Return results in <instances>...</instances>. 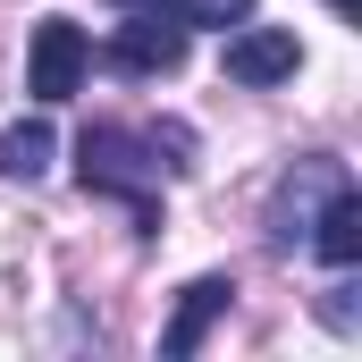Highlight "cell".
<instances>
[{"mask_svg":"<svg viewBox=\"0 0 362 362\" xmlns=\"http://www.w3.org/2000/svg\"><path fill=\"white\" fill-rule=\"evenodd\" d=\"M76 177H85V194L127 202V211H135V236H160V135L85 127V135H76Z\"/></svg>","mask_w":362,"mask_h":362,"instance_id":"obj_1","label":"cell"},{"mask_svg":"<svg viewBox=\"0 0 362 362\" xmlns=\"http://www.w3.org/2000/svg\"><path fill=\"white\" fill-rule=\"evenodd\" d=\"M85 59H93V42H85V25H68V17H42L34 25V59H25V93L51 110V101H68V93L85 85Z\"/></svg>","mask_w":362,"mask_h":362,"instance_id":"obj_2","label":"cell"},{"mask_svg":"<svg viewBox=\"0 0 362 362\" xmlns=\"http://www.w3.org/2000/svg\"><path fill=\"white\" fill-rule=\"evenodd\" d=\"M337 177H346V160H295V169H286V185L270 194V245L278 253H295V245L312 236V211L329 202Z\"/></svg>","mask_w":362,"mask_h":362,"instance_id":"obj_3","label":"cell"},{"mask_svg":"<svg viewBox=\"0 0 362 362\" xmlns=\"http://www.w3.org/2000/svg\"><path fill=\"white\" fill-rule=\"evenodd\" d=\"M177 59H185V25L160 17V0H152L135 25H118V42H110V68H118V76H169Z\"/></svg>","mask_w":362,"mask_h":362,"instance_id":"obj_4","label":"cell"},{"mask_svg":"<svg viewBox=\"0 0 362 362\" xmlns=\"http://www.w3.org/2000/svg\"><path fill=\"white\" fill-rule=\"evenodd\" d=\"M303 68V42L286 34V25H245V34H228V85H278V76H295Z\"/></svg>","mask_w":362,"mask_h":362,"instance_id":"obj_5","label":"cell"},{"mask_svg":"<svg viewBox=\"0 0 362 362\" xmlns=\"http://www.w3.org/2000/svg\"><path fill=\"white\" fill-rule=\"evenodd\" d=\"M329 270H354L362 262V194H354V177H337L329 185V202L312 211V236H303Z\"/></svg>","mask_w":362,"mask_h":362,"instance_id":"obj_6","label":"cell"},{"mask_svg":"<svg viewBox=\"0 0 362 362\" xmlns=\"http://www.w3.org/2000/svg\"><path fill=\"white\" fill-rule=\"evenodd\" d=\"M228 295H236V278H228V270L194 278V286H185V295H177V320L160 329V362H185V354H194V346L211 337V320L228 312Z\"/></svg>","mask_w":362,"mask_h":362,"instance_id":"obj_7","label":"cell"},{"mask_svg":"<svg viewBox=\"0 0 362 362\" xmlns=\"http://www.w3.org/2000/svg\"><path fill=\"white\" fill-rule=\"evenodd\" d=\"M51 152H59V135H51L42 118H17V127L0 135V177L8 185H42L51 177Z\"/></svg>","mask_w":362,"mask_h":362,"instance_id":"obj_8","label":"cell"},{"mask_svg":"<svg viewBox=\"0 0 362 362\" xmlns=\"http://www.w3.org/2000/svg\"><path fill=\"white\" fill-rule=\"evenodd\" d=\"M253 17V0H177V25L194 34V25H245Z\"/></svg>","mask_w":362,"mask_h":362,"instance_id":"obj_9","label":"cell"},{"mask_svg":"<svg viewBox=\"0 0 362 362\" xmlns=\"http://www.w3.org/2000/svg\"><path fill=\"white\" fill-rule=\"evenodd\" d=\"M320 320H329L337 337H354V286H346V278H337V286L320 295Z\"/></svg>","mask_w":362,"mask_h":362,"instance_id":"obj_10","label":"cell"},{"mask_svg":"<svg viewBox=\"0 0 362 362\" xmlns=\"http://www.w3.org/2000/svg\"><path fill=\"white\" fill-rule=\"evenodd\" d=\"M329 8H337V17H354V0H329Z\"/></svg>","mask_w":362,"mask_h":362,"instance_id":"obj_11","label":"cell"},{"mask_svg":"<svg viewBox=\"0 0 362 362\" xmlns=\"http://www.w3.org/2000/svg\"><path fill=\"white\" fill-rule=\"evenodd\" d=\"M118 8H152V0H118Z\"/></svg>","mask_w":362,"mask_h":362,"instance_id":"obj_12","label":"cell"}]
</instances>
